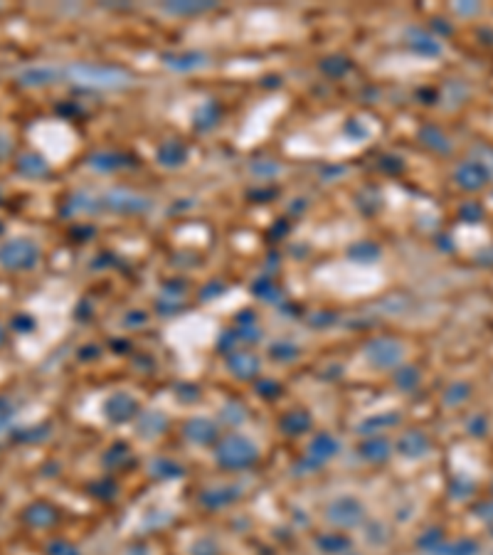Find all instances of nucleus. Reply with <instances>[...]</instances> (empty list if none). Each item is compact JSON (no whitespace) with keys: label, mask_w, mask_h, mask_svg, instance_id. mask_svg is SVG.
<instances>
[{"label":"nucleus","mask_w":493,"mask_h":555,"mask_svg":"<svg viewBox=\"0 0 493 555\" xmlns=\"http://www.w3.org/2000/svg\"><path fill=\"white\" fill-rule=\"evenodd\" d=\"M74 77L79 79L82 84H101V87H106V84H114L112 79H118V82H126V77H123L121 72H109V70H89V67H76L74 70Z\"/></svg>","instance_id":"obj_5"},{"label":"nucleus","mask_w":493,"mask_h":555,"mask_svg":"<svg viewBox=\"0 0 493 555\" xmlns=\"http://www.w3.org/2000/svg\"><path fill=\"white\" fill-rule=\"evenodd\" d=\"M368 355H370V361L375 363V366H380V368H390V366H395V363L399 361V355H402V346H399L397 341H375V343H370L368 346Z\"/></svg>","instance_id":"obj_3"},{"label":"nucleus","mask_w":493,"mask_h":555,"mask_svg":"<svg viewBox=\"0 0 493 555\" xmlns=\"http://www.w3.org/2000/svg\"><path fill=\"white\" fill-rule=\"evenodd\" d=\"M218 457L222 464H227V467H244V464L254 461L257 449H254V444L244 437H229L220 444Z\"/></svg>","instance_id":"obj_1"},{"label":"nucleus","mask_w":493,"mask_h":555,"mask_svg":"<svg viewBox=\"0 0 493 555\" xmlns=\"http://www.w3.org/2000/svg\"><path fill=\"white\" fill-rule=\"evenodd\" d=\"M45 163H42L40 158H35V156H30V158H23V171L25 173H32V176H37V173H45Z\"/></svg>","instance_id":"obj_10"},{"label":"nucleus","mask_w":493,"mask_h":555,"mask_svg":"<svg viewBox=\"0 0 493 555\" xmlns=\"http://www.w3.org/2000/svg\"><path fill=\"white\" fill-rule=\"evenodd\" d=\"M365 452L370 454V459H382L388 454V444H385V439H373V442L363 444V454Z\"/></svg>","instance_id":"obj_8"},{"label":"nucleus","mask_w":493,"mask_h":555,"mask_svg":"<svg viewBox=\"0 0 493 555\" xmlns=\"http://www.w3.org/2000/svg\"><path fill=\"white\" fill-rule=\"evenodd\" d=\"M363 516V508L355 499H341L331 506V521L338 526H355Z\"/></svg>","instance_id":"obj_4"},{"label":"nucleus","mask_w":493,"mask_h":555,"mask_svg":"<svg viewBox=\"0 0 493 555\" xmlns=\"http://www.w3.org/2000/svg\"><path fill=\"white\" fill-rule=\"evenodd\" d=\"M136 410V402L129 400L126 395H116L109 400V405H106V412L112 415L114 419H126L131 412Z\"/></svg>","instance_id":"obj_7"},{"label":"nucleus","mask_w":493,"mask_h":555,"mask_svg":"<svg viewBox=\"0 0 493 555\" xmlns=\"http://www.w3.org/2000/svg\"><path fill=\"white\" fill-rule=\"evenodd\" d=\"M424 447H427V442L419 434H410V437L402 439V452H407V454H419Z\"/></svg>","instance_id":"obj_9"},{"label":"nucleus","mask_w":493,"mask_h":555,"mask_svg":"<svg viewBox=\"0 0 493 555\" xmlns=\"http://www.w3.org/2000/svg\"><path fill=\"white\" fill-rule=\"evenodd\" d=\"M459 178H461V185L474 190L486 183V171H483L481 166H476V163H466V166H461V171H459Z\"/></svg>","instance_id":"obj_6"},{"label":"nucleus","mask_w":493,"mask_h":555,"mask_svg":"<svg viewBox=\"0 0 493 555\" xmlns=\"http://www.w3.org/2000/svg\"><path fill=\"white\" fill-rule=\"evenodd\" d=\"M476 543L474 541H466V543H459V545H454L452 550H449V555H474L476 553Z\"/></svg>","instance_id":"obj_11"},{"label":"nucleus","mask_w":493,"mask_h":555,"mask_svg":"<svg viewBox=\"0 0 493 555\" xmlns=\"http://www.w3.org/2000/svg\"><path fill=\"white\" fill-rule=\"evenodd\" d=\"M25 79H35L32 84H42L48 82V79H52V72H45V70H32L25 74Z\"/></svg>","instance_id":"obj_12"},{"label":"nucleus","mask_w":493,"mask_h":555,"mask_svg":"<svg viewBox=\"0 0 493 555\" xmlns=\"http://www.w3.org/2000/svg\"><path fill=\"white\" fill-rule=\"evenodd\" d=\"M8 425V417H0V432H3V427Z\"/></svg>","instance_id":"obj_13"},{"label":"nucleus","mask_w":493,"mask_h":555,"mask_svg":"<svg viewBox=\"0 0 493 555\" xmlns=\"http://www.w3.org/2000/svg\"><path fill=\"white\" fill-rule=\"evenodd\" d=\"M37 247L30 240H12V242L0 247V262L10 269H25V266L35 264Z\"/></svg>","instance_id":"obj_2"}]
</instances>
